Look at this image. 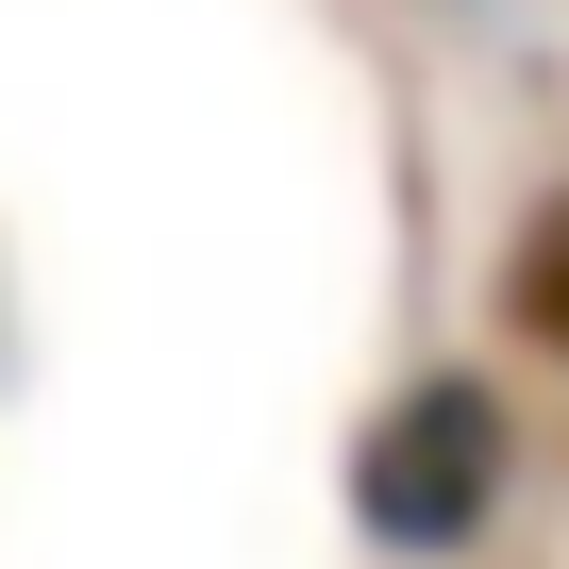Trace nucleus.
Returning a JSON list of instances; mask_svg holds the SVG:
<instances>
[{
    "instance_id": "f257e3e1",
    "label": "nucleus",
    "mask_w": 569,
    "mask_h": 569,
    "mask_svg": "<svg viewBox=\"0 0 569 569\" xmlns=\"http://www.w3.org/2000/svg\"><path fill=\"white\" fill-rule=\"evenodd\" d=\"M502 502H519V402L486 369H419V386L369 402V436H352V536L386 569H469L502 536Z\"/></svg>"
},
{
    "instance_id": "f03ea898",
    "label": "nucleus",
    "mask_w": 569,
    "mask_h": 569,
    "mask_svg": "<svg viewBox=\"0 0 569 569\" xmlns=\"http://www.w3.org/2000/svg\"><path fill=\"white\" fill-rule=\"evenodd\" d=\"M502 336L569 369V184H552V201L519 218V251H502Z\"/></svg>"
}]
</instances>
